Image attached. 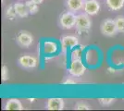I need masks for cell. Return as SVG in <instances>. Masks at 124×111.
<instances>
[{"label":"cell","mask_w":124,"mask_h":111,"mask_svg":"<svg viewBox=\"0 0 124 111\" xmlns=\"http://www.w3.org/2000/svg\"><path fill=\"white\" fill-rule=\"evenodd\" d=\"M92 26V21L89 18V15L86 14L85 12L83 14H79L76 17V24L75 28L79 32H86L89 31Z\"/></svg>","instance_id":"cell-1"},{"label":"cell","mask_w":124,"mask_h":111,"mask_svg":"<svg viewBox=\"0 0 124 111\" xmlns=\"http://www.w3.org/2000/svg\"><path fill=\"white\" fill-rule=\"evenodd\" d=\"M76 15L74 14L72 11H68L63 13L60 18H59V24L60 27L63 29H71L73 27H75L76 24Z\"/></svg>","instance_id":"cell-2"},{"label":"cell","mask_w":124,"mask_h":111,"mask_svg":"<svg viewBox=\"0 0 124 111\" xmlns=\"http://www.w3.org/2000/svg\"><path fill=\"white\" fill-rule=\"evenodd\" d=\"M69 72L70 75H72L74 77H81L84 74L85 67L82 62L81 58L72 59L70 66V69H69Z\"/></svg>","instance_id":"cell-3"},{"label":"cell","mask_w":124,"mask_h":111,"mask_svg":"<svg viewBox=\"0 0 124 111\" xmlns=\"http://www.w3.org/2000/svg\"><path fill=\"white\" fill-rule=\"evenodd\" d=\"M101 32L106 36H114L118 32L115 20L108 19L104 21L101 24Z\"/></svg>","instance_id":"cell-4"},{"label":"cell","mask_w":124,"mask_h":111,"mask_svg":"<svg viewBox=\"0 0 124 111\" xmlns=\"http://www.w3.org/2000/svg\"><path fill=\"white\" fill-rule=\"evenodd\" d=\"M16 41H17V44L21 47L27 48L29 47V46H31V44H32V43H33V37H32V35H31L30 32L21 31L17 35V37H16Z\"/></svg>","instance_id":"cell-5"},{"label":"cell","mask_w":124,"mask_h":111,"mask_svg":"<svg viewBox=\"0 0 124 111\" xmlns=\"http://www.w3.org/2000/svg\"><path fill=\"white\" fill-rule=\"evenodd\" d=\"M83 10L89 16L96 15L100 10V4L96 0H87L84 3Z\"/></svg>","instance_id":"cell-6"},{"label":"cell","mask_w":124,"mask_h":111,"mask_svg":"<svg viewBox=\"0 0 124 111\" xmlns=\"http://www.w3.org/2000/svg\"><path fill=\"white\" fill-rule=\"evenodd\" d=\"M18 62L24 69H32L37 66V58L32 56H21L18 59Z\"/></svg>","instance_id":"cell-7"},{"label":"cell","mask_w":124,"mask_h":111,"mask_svg":"<svg viewBox=\"0 0 124 111\" xmlns=\"http://www.w3.org/2000/svg\"><path fill=\"white\" fill-rule=\"evenodd\" d=\"M64 108V101L62 98H49L46 103V109L48 110H62Z\"/></svg>","instance_id":"cell-8"},{"label":"cell","mask_w":124,"mask_h":111,"mask_svg":"<svg viewBox=\"0 0 124 111\" xmlns=\"http://www.w3.org/2000/svg\"><path fill=\"white\" fill-rule=\"evenodd\" d=\"M79 43V40L76 36H73V35H66V36H63L61 39V45L63 50H66V49H71V48L75 47Z\"/></svg>","instance_id":"cell-9"},{"label":"cell","mask_w":124,"mask_h":111,"mask_svg":"<svg viewBox=\"0 0 124 111\" xmlns=\"http://www.w3.org/2000/svg\"><path fill=\"white\" fill-rule=\"evenodd\" d=\"M4 109L5 110H22L23 106L19 99L11 98L6 102Z\"/></svg>","instance_id":"cell-10"},{"label":"cell","mask_w":124,"mask_h":111,"mask_svg":"<svg viewBox=\"0 0 124 111\" xmlns=\"http://www.w3.org/2000/svg\"><path fill=\"white\" fill-rule=\"evenodd\" d=\"M85 0H67V7L70 11L77 12L83 9Z\"/></svg>","instance_id":"cell-11"},{"label":"cell","mask_w":124,"mask_h":111,"mask_svg":"<svg viewBox=\"0 0 124 111\" xmlns=\"http://www.w3.org/2000/svg\"><path fill=\"white\" fill-rule=\"evenodd\" d=\"M14 7H15V10L17 12V15H18V17H20V18H26V17L30 14L26 4L19 2V3L14 4Z\"/></svg>","instance_id":"cell-12"},{"label":"cell","mask_w":124,"mask_h":111,"mask_svg":"<svg viewBox=\"0 0 124 111\" xmlns=\"http://www.w3.org/2000/svg\"><path fill=\"white\" fill-rule=\"evenodd\" d=\"M57 45L55 42L52 41H46L44 43V46H43V51L46 55H53L57 52Z\"/></svg>","instance_id":"cell-13"},{"label":"cell","mask_w":124,"mask_h":111,"mask_svg":"<svg viewBox=\"0 0 124 111\" xmlns=\"http://www.w3.org/2000/svg\"><path fill=\"white\" fill-rule=\"evenodd\" d=\"M107 6L109 9L118 11L124 7V0H107Z\"/></svg>","instance_id":"cell-14"},{"label":"cell","mask_w":124,"mask_h":111,"mask_svg":"<svg viewBox=\"0 0 124 111\" xmlns=\"http://www.w3.org/2000/svg\"><path fill=\"white\" fill-rule=\"evenodd\" d=\"M25 4L27 6V7H28V10L30 12V14H35V13H37V11L39 9L37 3H35L32 0H28V1H26Z\"/></svg>","instance_id":"cell-15"},{"label":"cell","mask_w":124,"mask_h":111,"mask_svg":"<svg viewBox=\"0 0 124 111\" xmlns=\"http://www.w3.org/2000/svg\"><path fill=\"white\" fill-rule=\"evenodd\" d=\"M118 32L124 33V16H117L115 19Z\"/></svg>","instance_id":"cell-16"},{"label":"cell","mask_w":124,"mask_h":111,"mask_svg":"<svg viewBox=\"0 0 124 111\" xmlns=\"http://www.w3.org/2000/svg\"><path fill=\"white\" fill-rule=\"evenodd\" d=\"M18 16L17 15V12L15 10V7L14 6H11V7H8L6 10V17L9 20H14L16 17Z\"/></svg>","instance_id":"cell-17"},{"label":"cell","mask_w":124,"mask_h":111,"mask_svg":"<svg viewBox=\"0 0 124 111\" xmlns=\"http://www.w3.org/2000/svg\"><path fill=\"white\" fill-rule=\"evenodd\" d=\"M98 102L102 105V106H110L115 102V98H109V97H106V98H99Z\"/></svg>","instance_id":"cell-18"},{"label":"cell","mask_w":124,"mask_h":111,"mask_svg":"<svg viewBox=\"0 0 124 111\" xmlns=\"http://www.w3.org/2000/svg\"><path fill=\"white\" fill-rule=\"evenodd\" d=\"M9 77V72H8V69L7 66H3L2 69H1V79L3 81H8Z\"/></svg>","instance_id":"cell-19"},{"label":"cell","mask_w":124,"mask_h":111,"mask_svg":"<svg viewBox=\"0 0 124 111\" xmlns=\"http://www.w3.org/2000/svg\"><path fill=\"white\" fill-rule=\"evenodd\" d=\"M75 109H77V110H90L91 107H90V106H88L87 104H85L83 102H79L75 106Z\"/></svg>","instance_id":"cell-20"},{"label":"cell","mask_w":124,"mask_h":111,"mask_svg":"<svg viewBox=\"0 0 124 111\" xmlns=\"http://www.w3.org/2000/svg\"><path fill=\"white\" fill-rule=\"evenodd\" d=\"M71 56H72V59L81 58V56H82V49H76V50H74L72 53H71Z\"/></svg>","instance_id":"cell-21"},{"label":"cell","mask_w":124,"mask_h":111,"mask_svg":"<svg viewBox=\"0 0 124 111\" xmlns=\"http://www.w3.org/2000/svg\"><path fill=\"white\" fill-rule=\"evenodd\" d=\"M76 83V81H74L73 80H71L70 78H68L65 81H63V84H75Z\"/></svg>","instance_id":"cell-22"},{"label":"cell","mask_w":124,"mask_h":111,"mask_svg":"<svg viewBox=\"0 0 124 111\" xmlns=\"http://www.w3.org/2000/svg\"><path fill=\"white\" fill-rule=\"evenodd\" d=\"M32 1H34L35 3H37V4L39 5V4H41V3L43 2V1H44V0H32Z\"/></svg>","instance_id":"cell-23"},{"label":"cell","mask_w":124,"mask_h":111,"mask_svg":"<svg viewBox=\"0 0 124 111\" xmlns=\"http://www.w3.org/2000/svg\"><path fill=\"white\" fill-rule=\"evenodd\" d=\"M28 100L30 101V102H33V101L35 100V99H34V98H31H31H28Z\"/></svg>","instance_id":"cell-24"},{"label":"cell","mask_w":124,"mask_h":111,"mask_svg":"<svg viewBox=\"0 0 124 111\" xmlns=\"http://www.w3.org/2000/svg\"><path fill=\"white\" fill-rule=\"evenodd\" d=\"M85 1H87V0H85Z\"/></svg>","instance_id":"cell-25"}]
</instances>
